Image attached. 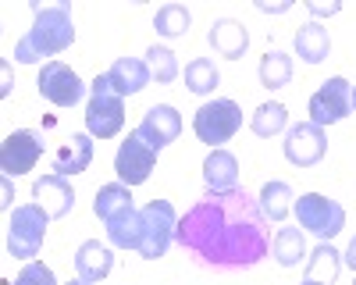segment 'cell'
I'll use <instances>...</instances> for the list:
<instances>
[{
	"label": "cell",
	"instance_id": "cell-1",
	"mask_svg": "<svg viewBox=\"0 0 356 285\" xmlns=\"http://www.w3.org/2000/svg\"><path fill=\"white\" fill-rule=\"evenodd\" d=\"M175 243L214 271H239L267 256L271 228L260 200L239 186L228 193H203L186 218H178Z\"/></svg>",
	"mask_w": 356,
	"mask_h": 285
},
{
	"label": "cell",
	"instance_id": "cell-2",
	"mask_svg": "<svg viewBox=\"0 0 356 285\" xmlns=\"http://www.w3.org/2000/svg\"><path fill=\"white\" fill-rule=\"evenodd\" d=\"M33 11H36L33 28L15 43V61H22V65H36V61H43V57L65 54L72 47V40H75V25H72L68 4H50V8L33 4Z\"/></svg>",
	"mask_w": 356,
	"mask_h": 285
},
{
	"label": "cell",
	"instance_id": "cell-3",
	"mask_svg": "<svg viewBox=\"0 0 356 285\" xmlns=\"http://www.w3.org/2000/svg\"><path fill=\"white\" fill-rule=\"evenodd\" d=\"M89 90H93V97L86 104V132L93 139H114L125 129V97L114 93L107 75H97Z\"/></svg>",
	"mask_w": 356,
	"mask_h": 285
},
{
	"label": "cell",
	"instance_id": "cell-4",
	"mask_svg": "<svg viewBox=\"0 0 356 285\" xmlns=\"http://www.w3.org/2000/svg\"><path fill=\"white\" fill-rule=\"evenodd\" d=\"M47 221H50V214H47L40 204H22V207H15L11 225H8V253L29 264V261L40 253L43 239H47Z\"/></svg>",
	"mask_w": 356,
	"mask_h": 285
},
{
	"label": "cell",
	"instance_id": "cell-5",
	"mask_svg": "<svg viewBox=\"0 0 356 285\" xmlns=\"http://www.w3.org/2000/svg\"><path fill=\"white\" fill-rule=\"evenodd\" d=\"M296 218H300V228L314 232L321 243L335 239L346 228V211L339 200H328L324 193H307L296 200Z\"/></svg>",
	"mask_w": 356,
	"mask_h": 285
},
{
	"label": "cell",
	"instance_id": "cell-6",
	"mask_svg": "<svg viewBox=\"0 0 356 285\" xmlns=\"http://www.w3.org/2000/svg\"><path fill=\"white\" fill-rule=\"evenodd\" d=\"M143 239H139V256L146 261H161L168 253L171 239H175V228H178V214L168 200H150L143 211Z\"/></svg>",
	"mask_w": 356,
	"mask_h": 285
},
{
	"label": "cell",
	"instance_id": "cell-7",
	"mask_svg": "<svg viewBox=\"0 0 356 285\" xmlns=\"http://www.w3.org/2000/svg\"><path fill=\"white\" fill-rule=\"evenodd\" d=\"M243 125V111L235 100H214V104H203L196 111L193 118V132L200 142H207V147L221 150V142H228L235 132H239Z\"/></svg>",
	"mask_w": 356,
	"mask_h": 285
},
{
	"label": "cell",
	"instance_id": "cell-8",
	"mask_svg": "<svg viewBox=\"0 0 356 285\" xmlns=\"http://www.w3.org/2000/svg\"><path fill=\"white\" fill-rule=\"evenodd\" d=\"M154 164H157V150L139 132H129V139L114 154V171H118V179H122L129 189L132 186H143L146 179H150Z\"/></svg>",
	"mask_w": 356,
	"mask_h": 285
},
{
	"label": "cell",
	"instance_id": "cell-9",
	"mask_svg": "<svg viewBox=\"0 0 356 285\" xmlns=\"http://www.w3.org/2000/svg\"><path fill=\"white\" fill-rule=\"evenodd\" d=\"M346 114H353V86L342 75L321 82V90L310 97V122L324 129V125L342 122Z\"/></svg>",
	"mask_w": 356,
	"mask_h": 285
},
{
	"label": "cell",
	"instance_id": "cell-10",
	"mask_svg": "<svg viewBox=\"0 0 356 285\" xmlns=\"http://www.w3.org/2000/svg\"><path fill=\"white\" fill-rule=\"evenodd\" d=\"M40 157H43V136L33 129H18L0 147V171H4V179H18L25 171H33Z\"/></svg>",
	"mask_w": 356,
	"mask_h": 285
},
{
	"label": "cell",
	"instance_id": "cell-11",
	"mask_svg": "<svg viewBox=\"0 0 356 285\" xmlns=\"http://www.w3.org/2000/svg\"><path fill=\"white\" fill-rule=\"evenodd\" d=\"M36 86H40V97L50 100V104H57V107H75V104L86 97L82 79H79L65 61H47Z\"/></svg>",
	"mask_w": 356,
	"mask_h": 285
},
{
	"label": "cell",
	"instance_id": "cell-12",
	"mask_svg": "<svg viewBox=\"0 0 356 285\" xmlns=\"http://www.w3.org/2000/svg\"><path fill=\"white\" fill-rule=\"evenodd\" d=\"M328 154V139H324V129L314 122H300L285 132V157L296 168H314L324 161Z\"/></svg>",
	"mask_w": 356,
	"mask_h": 285
},
{
	"label": "cell",
	"instance_id": "cell-13",
	"mask_svg": "<svg viewBox=\"0 0 356 285\" xmlns=\"http://www.w3.org/2000/svg\"><path fill=\"white\" fill-rule=\"evenodd\" d=\"M136 132H139V136L161 154L168 142L178 139V132H182V118H178V111H175L171 104H154L150 111L143 114V122H139Z\"/></svg>",
	"mask_w": 356,
	"mask_h": 285
},
{
	"label": "cell",
	"instance_id": "cell-14",
	"mask_svg": "<svg viewBox=\"0 0 356 285\" xmlns=\"http://www.w3.org/2000/svg\"><path fill=\"white\" fill-rule=\"evenodd\" d=\"M33 200L50 214V218H65V214H72V207H75V189H72V182L68 179H61V175H43V179H36V186H33Z\"/></svg>",
	"mask_w": 356,
	"mask_h": 285
},
{
	"label": "cell",
	"instance_id": "cell-15",
	"mask_svg": "<svg viewBox=\"0 0 356 285\" xmlns=\"http://www.w3.org/2000/svg\"><path fill=\"white\" fill-rule=\"evenodd\" d=\"M89 164H93V136H89V132H75L65 147L54 154V175L72 179V175H82Z\"/></svg>",
	"mask_w": 356,
	"mask_h": 285
},
{
	"label": "cell",
	"instance_id": "cell-16",
	"mask_svg": "<svg viewBox=\"0 0 356 285\" xmlns=\"http://www.w3.org/2000/svg\"><path fill=\"white\" fill-rule=\"evenodd\" d=\"M111 268H114L111 246H104L100 239H86V243L79 246V253H75V271H79L82 282L100 285V282L111 275Z\"/></svg>",
	"mask_w": 356,
	"mask_h": 285
},
{
	"label": "cell",
	"instance_id": "cell-17",
	"mask_svg": "<svg viewBox=\"0 0 356 285\" xmlns=\"http://www.w3.org/2000/svg\"><path fill=\"white\" fill-rule=\"evenodd\" d=\"M107 79H111L118 97H136V93H143L146 86H150L154 75H150V65L139 61V57H118L114 68L107 72Z\"/></svg>",
	"mask_w": 356,
	"mask_h": 285
},
{
	"label": "cell",
	"instance_id": "cell-18",
	"mask_svg": "<svg viewBox=\"0 0 356 285\" xmlns=\"http://www.w3.org/2000/svg\"><path fill=\"white\" fill-rule=\"evenodd\" d=\"M207 43H211L221 57H228V61H239V57L246 54V47H250V33H246L243 22L218 18L211 25V33H207Z\"/></svg>",
	"mask_w": 356,
	"mask_h": 285
},
{
	"label": "cell",
	"instance_id": "cell-19",
	"mask_svg": "<svg viewBox=\"0 0 356 285\" xmlns=\"http://www.w3.org/2000/svg\"><path fill=\"white\" fill-rule=\"evenodd\" d=\"M203 182L207 193H228V189H239V161L228 150H211L203 161Z\"/></svg>",
	"mask_w": 356,
	"mask_h": 285
},
{
	"label": "cell",
	"instance_id": "cell-20",
	"mask_svg": "<svg viewBox=\"0 0 356 285\" xmlns=\"http://www.w3.org/2000/svg\"><path fill=\"white\" fill-rule=\"evenodd\" d=\"M107 225V239L111 246L118 250H139V239H143V214L132 207V211H122V214H114Z\"/></svg>",
	"mask_w": 356,
	"mask_h": 285
},
{
	"label": "cell",
	"instance_id": "cell-21",
	"mask_svg": "<svg viewBox=\"0 0 356 285\" xmlns=\"http://www.w3.org/2000/svg\"><path fill=\"white\" fill-rule=\"evenodd\" d=\"M332 50V40H328V28L321 22H307L300 33H296V54L303 57L307 65H321Z\"/></svg>",
	"mask_w": 356,
	"mask_h": 285
},
{
	"label": "cell",
	"instance_id": "cell-22",
	"mask_svg": "<svg viewBox=\"0 0 356 285\" xmlns=\"http://www.w3.org/2000/svg\"><path fill=\"white\" fill-rule=\"evenodd\" d=\"M342 268V253L332 243H317V250L307 256V282H321V285H335Z\"/></svg>",
	"mask_w": 356,
	"mask_h": 285
},
{
	"label": "cell",
	"instance_id": "cell-23",
	"mask_svg": "<svg viewBox=\"0 0 356 285\" xmlns=\"http://www.w3.org/2000/svg\"><path fill=\"white\" fill-rule=\"evenodd\" d=\"M132 189L125 182H111V186H100L97 189V200H93V214L100 221H111L114 214H122V211H132Z\"/></svg>",
	"mask_w": 356,
	"mask_h": 285
},
{
	"label": "cell",
	"instance_id": "cell-24",
	"mask_svg": "<svg viewBox=\"0 0 356 285\" xmlns=\"http://www.w3.org/2000/svg\"><path fill=\"white\" fill-rule=\"evenodd\" d=\"M271 253H275V261L282 264V268H296L307 256V239H303V228H282V232L275 236V246H271Z\"/></svg>",
	"mask_w": 356,
	"mask_h": 285
},
{
	"label": "cell",
	"instance_id": "cell-25",
	"mask_svg": "<svg viewBox=\"0 0 356 285\" xmlns=\"http://www.w3.org/2000/svg\"><path fill=\"white\" fill-rule=\"evenodd\" d=\"M260 82L267 90H282V86L292 82V57L282 50H267L260 57Z\"/></svg>",
	"mask_w": 356,
	"mask_h": 285
},
{
	"label": "cell",
	"instance_id": "cell-26",
	"mask_svg": "<svg viewBox=\"0 0 356 285\" xmlns=\"http://www.w3.org/2000/svg\"><path fill=\"white\" fill-rule=\"evenodd\" d=\"M218 82H221V75H218L214 61H207V57H196V61L186 65V86H189V93L207 97V93L218 90Z\"/></svg>",
	"mask_w": 356,
	"mask_h": 285
},
{
	"label": "cell",
	"instance_id": "cell-27",
	"mask_svg": "<svg viewBox=\"0 0 356 285\" xmlns=\"http://www.w3.org/2000/svg\"><path fill=\"white\" fill-rule=\"evenodd\" d=\"M292 189H289V182H264V189H260V207H264V214L271 218V221H285L289 218V211H292Z\"/></svg>",
	"mask_w": 356,
	"mask_h": 285
},
{
	"label": "cell",
	"instance_id": "cell-28",
	"mask_svg": "<svg viewBox=\"0 0 356 285\" xmlns=\"http://www.w3.org/2000/svg\"><path fill=\"white\" fill-rule=\"evenodd\" d=\"M189 22H193L189 8H182V4H164V8L157 11V18H154V28H157V36L175 40V36H186Z\"/></svg>",
	"mask_w": 356,
	"mask_h": 285
},
{
	"label": "cell",
	"instance_id": "cell-29",
	"mask_svg": "<svg viewBox=\"0 0 356 285\" xmlns=\"http://www.w3.org/2000/svg\"><path fill=\"white\" fill-rule=\"evenodd\" d=\"M253 132L260 136V139H267V136H278L285 125H289V111L282 107V104H264V107H257V114H253Z\"/></svg>",
	"mask_w": 356,
	"mask_h": 285
},
{
	"label": "cell",
	"instance_id": "cell-30",
	"mask_svg": "<svg viewBox=\"0 0 356 285\" xmlns=\"http://www.w3.org/2000/svg\"><path fill=\"white\" fill-rule=\"evenodd\" d=\"M146 57H150V75L161 82V86H168V82H175L178 79V61H175V54L168 50V47H150L146 50Z\"/></svg>",
	"mask_w": 356,
	"mask_h": 285
},
{
	"label": "cell",
	"instance_id": "cell-31",
	"mask_svg": "<svg viewBox=\"0 0 356 285\" xmlns=\"http://www.w3.org/2000/svg\"><path fill=\"white\" fill-rule=\"evenodd\" d=\"M11 285H57V278H54V271H50L47 264L29 261V264L22 268V275H18Z\"/></svg>",
	"mask_w": 356,
	"mask_h": 285
},
{
	"label": "cell",
	"instance_id": "cell-32",
	"mask_svg": "<svg viewBox=\"0 0 356 285\" xmlns=\"http://www.w3.org/2000/svg\"><path fill=\"white\" fill-rule=\"evenodd\" d=\"M310 15H339V4H307Z\"/></svg>",
	"mask_w": 356,
	"mask_h": 285
},
{
	"label": "cell",
	"instance_id": "cell-33",
	"mask_svg": "<svg viewBox=\"0 0 356 285\" xmlns=\"http://www.w3.org/2000/svg\"><path fill=\"white\" fill-rule=\"evenodd\" d=\"M346 264L356 271V239H353V243H349V250H346Z\"/></svg>",
	"mask_w": 356,
	"mask_h": 285
},
{
	"label": "cell",
	"instance_id": "cell-34",
	"mask_svg": "<svg viewBox=\"0 0 356 285\" xmlns=\"http://www.w3.org/2000/svg\"><path fill=\"white\" fill-rule=\"evenodd\" d=\"M11 93V68L4 65V86H0V97H8Z\"/></svg>",
	"mask_w": 356,
	"mask_h": 285
},
{
	"label": "cell",
	"instance_id": "cell-35",
	"mask_svg": "<svg viewBox=\"0 0 356 285\" xmlns=\"http://www.w3.org/2000/svg\"><path fill=\"white\" fill-rule=\"evenodd\" d=\"M257 8H260V11H278V15H282V11H289V4H275V8H271V4H264V0H260Z\"/></svg>",
	"mask_w": 356,
	"mask_h": 285
},
{
	"label": "cell",
	"instance_id": "cell-36",
	"mask_svg": "<svg viewBox=\"0 0 356 285\" xmlns=\"http://www.w3.org/2000/svg\"><path fill=\"white\" fill-rule=\"evenodd\" d=\"M0 204H4V207L11 204V179H4V200H0Z\"/></svg>",
	"mask_w": 356,
	"mask_h": 285
},
{
	"label": "cell",
	"instance_id": "cell-37",
	"mask_svg": "<svg viewBox=\"0 0 356 285\" xmlns=\"http://www.w3.org/2000/svg\"><path fill=\"white\" fill-rule=\"evenodd\" d=\"M353 111H356V86H353Z\"/></svg>",
	"mask_w": 356,
	"mask_h": 285
},
{
	"label": "cell",
	"instance_id": "cell-38",
	"mask_svg": "<svg viewBox=\"0 0 356 285\" xmlns=\"http://www.w3.org/2000/svg\"><path fill=\"white\" fill-rule=\"evenodd\" d=\"M68 285H89V282H82V278H79V282H68Z\"/></svg>",
	"mask_w": 356,
	"mask_h": 285
},
{
	"label": "cell",
	"instance_id": "cell-39",
	"mask_svg": "<svg viewBox=\"0 0 356 285\" xmlns=\"http://www.w3.org/2000/svg\"><path fill=\"white\" fill-rule=\"evenodd\" d=\"M300 285H321V282H307V278H303V282H300Z\"/></svg>",
	"mask_w": 356,
	"mask_h": 285
}]
</instances>
